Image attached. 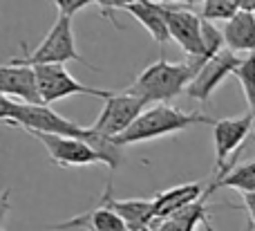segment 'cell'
<instances>
[{
    "label": "cell",
    "instance_id": "cell-1",
    "mask_svg": "<svg viewBox=\"0 0 255 231\" xmlns=\"http://www.w3.org/2000/svg\"><path fill=\"white\" fill-rule=\"evenodd\" d=\"M0 117H2L4 124L16 126V128L27 130V133H47V135L83 139L101 155L103 164L110 171L119 169V164L124 162L121 146L115 144V139L101 137L92 128H83V126L74 124L72 119H65L49 106H27V103H18L13 99L2 97L0 99Z\"/></svg>",
    "mask_w": 255,
    "mask_h": 231
},
{
    "label": "cell",
    "instance_id": "cell-2",
    "mask_svg": "<svg viewBox=\"0 0 255 231\" xmlns=\"http://www.w3.org/2000/svg\"><path fill=\"white\" fill-rule=\"evenodd\" d=\"M197 72L199 70L193 61L170 63L161 58V61L150 63L128 90L139 99H143L148 108L159 106V103H170L179 94L188 92Z\"/></svg>",
    "mask_w": 255,
    "mask_h": 231
},
{
    "label": "cell",
    "instance_id": "cell-3",
    "mask_svg": "<svg viewBox=\"0 0 255 231\" xmlns=\"http://www.w3.org/2000/svg\"><path fill=\"white\" fill-rule=\"evenodd\" d=\"M215 119L202 115V112H184L179 108L170 106V103H159V106L145 108V112L132 124V128L124 133L121 137L115 139V144L132 146V144L141 142H152V139L166 137L172 133H181L193 126H213Z\"/></svg>",
    "mask_w": 255,
    "mask_h": 231
},
{
    "label": "cell",
    "instance_id": "cell-4",
    "mask_svg": "<svg viewBox=\"0 0 255 231\" xmlns=\"http://www.w3.org/2000/svg\"><path fill=\"white\" fill-rule=\"evenodd\" d=\"M25 56L22 58H11L13 63H22V65H65L67 61H76V63H85V58L79 54L76 49V40H74V27H72V18L58 13V18L54 20V25L49 27V31L45 34V38L36 45L34 49H27V45H22Z\"/></svg>",
    "mask_w": 255,
    "mask_h": 231
},
{
    "label": "cell",
    "instance_id": "cell-5",
    "mask_svg": "<svg viewBox=\"0 0 255 231\" xmlns=\"http://www.w3.org/2000/svg\"><path fill=\"white\" fill-rule=\"evenodd\" d=\"M251 130H255V121L251 112L242 117H224V119H215L213 124V146H215V178H224L231 169H235V160H238L242 144L251 137Z\"/></svg>",
    "mask_w": 255,
    "mask_h": 231
},
{
    "label": "cell",
    "instance_id": "cell-6",
    "mask_svg": "<svg viewBox=\"0 0 255 231\" xmlns=\"http://www.w3.org/2000/svg\"><path fill=\"white\" fill-rule=\"evenodd\" d=\"M145 101L139 99L136 94H132L130 90H124V92H115L110 99L106 101L103 110L99 112L97 121H94L90 128L97 135L108 139H117L124 133L132 128L136 119L145 112Z\"/></svg>",
    "mask_w": 255,
    "mask_h": 231
},
{
    "label": "cell",
    "instance_id": "cell-7",
    "mask_svg": "<svg viewBox=\"0 0 255 231\" xmlns=\"http://www.w3.org/2000/svg\"><path fill=\"white\" fill-rule=\"evenodd\" d=\"M36 76H38L40 97H43L45 106L56 103L67 97H76V94H88V97L106 99V101L115 94L110 90H101V88H92V85L81 83L76 76H72L65 70V65H38L36 67Z\"/></svg>",
    "mask_w": 255,
    "mask_h": 231
},
{
    "label": "cell",
    "instance_id": "cell-8",
    "mask_svg": "<svg viewBox=\"0 0 255 231\" xmlns=\"http://www.w3.org/2000/svg\"><path fill=\"white\" fill-rule=\"evenodd\" d=\"M168 4V2H166ZM168 27L170 38L188 54V61L202 70L204 65V18L190 11L188 7L168 4Z\"/></svg>",
    "mask_w": 255,
    "mask_h": 231
},
{
    "label": "cell",
    "instance_id": "cell-9",
    "mask_svg": "<svg viewBox=\"0 0 255 231\" xmlns=\"http://www.w3.org/2000/svg\"><path fill=\"white\" fill-rule=\"evenodd\" d=\"M242 63H244V58H240L238 54L231 52V49L226 47L224 52H220L217 56H213L211 61L204 63L202 70L197 72V76H195V81L190 83V88L186 94L199 103H208L211 97L215 94V90L224 83L226 76L238 74Z\"/></svg>",
    "mask_w": 255,
    "mask_h": 231
},
{
    "label": "cell",
    "instance_id": "cell-10",
    "mask_svg": "<svg viewBox=\"0 0 255 231\" xmlns=\"http://www.w3.org/2000/svg\"><path fill=\"white\" fill-rule=\"evenodd\" d=\"M34 139H38L49 153L52 164L61 169H72V166H90V164H103L101 155L90 146L88 142L76 137H63V135H47V133H29Z\"/></svg>",
    "mask_w": 255,
    "mask_h": 231
},
{
    "label": "cell",
    "instance_id": "cell-11",
    "mask_svg": "<svg viewBox=\"0 0 255 231\" xmlns=\"http://www.w3.org/2000/svg\"><path fill=\"white\" fill-rule=\"evenodd\" d=\"M0 94L4 99H13L27 106H45L40 97L36 67L22 65V63L7 61L0 67Z\"/></svg>",
    "mask_w": 255,
    "mask_h": 231
},
{
    "label": "cell",
    "instance_id": "cell-12",
    "mask_svg": "<svg viewBox=\"0 0 255 231\" xmlns=\"http://www.w3.org/2000/svg\"><path fill=\"white\" fill-rule=\"evenodd\" d=\"M103 205H108L130 231H143L154 223V202L152 198H130V200H117L112 196V180L108 182L106 193L101 198Z\"/></svg>",
    "mask_w": 255,
    "mask_h": 231
},
{
    "label": "cell",
    "instance_id": "cell-13",
    "mask_svg": "<svg viewBox=\"0 0 255 231\" xmlns=\"http://www.w3.org/2000/svg\"><path fill=\"white\" fill-rule=\"evenodd\" d=\"M206 196V184L204 182H188L172 187L168 191H159L152 196L154 202V220H166L170 216L184 211L186 207L199 202Z\"/></svg>",
    "mask_w": 255,
    "mask_h": 231
},
{
    "label": "cell",
    "instance_id": "cell-14",
    "mask_svg": "<svg viewBox=\"0 0 255 231\" xmlns=\"http://www.w3.org/2000/svg\"><path fill=\"white\" fill-rule=\"evenodd\" d=\"M132 18L145 27L152 40L157 45H166L170 38V27H168V4L157 2V0H139L126 9Z\"/></svg>",
    "mask_w": 255,
    "mask_h": 231
},
{
    "label": "cell",
    "instance_id": "cell-15",
    "mask_svg": "<svg viewBox=\"0 0 255 231\" xmlns=\"http://www.w3.org/2000/svg\"><path fill=\"white\" fill-rule=\"evenodd\" d=\"M49 229L65 231V229H88V231H130L126 227V223L110 209L108 205H103L99 200L97 207H92L90 211L74 216V218L65 220V223H56Z\"/></svg>",
    "mask_w": 255,
    "mask_h": 231
},
{
    "label": "cell",
    "instance_id": "cell-16",
    "mask_svg": "<svg viewBox=\"0 0 255 231\" xmlns=\"http://www.w3.org/2000/svg\"><path fill=\"white\" fill-rule=\"evenodd\" d=\"M208 198L211 196L206 193L199 202L186 207L184 211H179V214L170 216V218H166V220H154V223L143 231H197L199 225H204L206 231H215L211 227V220H208V207H206Z\"/></svg>",
    "mask_w": 255,
    "mask_h": 231
},
{
    "label": "cell",
    "instance_id": "cell-17",
    "mask_svg": "<svg viewBox=\"0 0 255 231\" xmlns=\"http://www.w3.org/2000/svg\"><path fill=\"white\" fill-rule=\"evenodd\" d=\"M224 38L226 47L231 52L240 54L247 52L249 56L255 54V13L253 11H240L233 20L224 25Z\"/></svg>",
    "mask_w": 255,
    "mask_h": 231
},
{
    "label": "cell",
    "instance_id": "cell-18",
    "mask_svg": "<svg viewBox=\"0 0 255 231\" xmlns=\"http://www.w3.org/2000/svg\"><path fill=\"white\" fill-rule=\"evenodd\" d=\"M217 189H235V191H240L242 196L244 193H255V160L238 164L235 169H231L224 178L211 182L206 193L213 196Z\"/></svg>",
    "mask_w": 255,
    "mask_h": 231
},
{
    "label": "cell",
    "instance_id": "cell-19",
    "mask_svg": "<svg viewBox=\"0 0 255 231\" xmlns=\"http://www.w3.org/2000/svg\"><path fill=\"white\" fill-rule=\"evenodd\" d=\"M240 13L238 4L233 0H204L202 4V18L208 22H229Z\"/></svg>",
    "mask_w": 255,
    "mask_h": 231
},
{
    "label": "cell",
    "instance_id": "cell-20",
    "mask_svg": "<svg viewBox=\"0 0 255 231\" xmlns=\"http://www.w3.org/2000/svg\"><path fill=\"white\" fill-rule=\"evenodd\" d=\"M235 79H238L240 85H242L244 99H247V103H249V112H251V117L255 121V54L244 58V63L238 70Z\"/></svg>",
    "mask_w": 255,
    "mask_h": 231
},
{
    "label": "cell",
    "instance_id": "cell-21",
    "mask_svg": "<svg viewBox=\"0 0 255 231\" xmlns=\"http://www.w3.org/2000/svg\"><path fill=\"white\" fill-rule=\"evenodd\" d=\"M134 2H139V0H97V4L101 7V13L117 27V29H121L119 20H117V11H119V9H124L126 11V9L130 7V4H134Z\"/></svg>",
    "mask_w": 255,
    "mask_h": 231
},
{
    "label": "cell",
    "instance_id": "cell-22",
    "mask_svg": "<svg viewBox=\"0 0 255 231\" xmlns=\"http://www.w3.org/2000/svg\"><path fill=\"white\" fill-rule=\"evenodd\" d=\"M54 4L58 7V13L63 16H74L81 9H85L88 4H97V0H54Z\"/></svg>",
    "mask_w": 255,
    "mask_h": 231
},
{
    "label": "cell",
    "instance_id": "cell-23",
    "mask_svg": "<svg viewBox=\"0 0 255 231\" xmlns=\"http://www.w3.org/2000/svg\"><path fill=\"white\" fill-rule=\"evenodd\" d=\"M242 202H244V209H247V214H249V223H251L253 229H255V193H244Z\"/></svg>",
    "mask_w": 255,
    "mask_h": 231
},
{
    "label": "cell",
    "instance_id": "cell-24",
    "mask_svg": "<svg viewBox=\"0 0 255 231\" xmlns=\"http://www.w3.org/2000/svg\"><path fill=\"white\" fill-rule=\"evenodd\" d=\"M240 11H253L255 13V0H233Z\"/></svg>",
    "mask_w": 255,
    "mask_h": 231
},
{
    "label": "cell",
    "instance_id": "cell-25",
    "mask_svg": "<svg viewBox=\"0 0 255 231\" xmlns=\"http://www.w3.org/2000/svg\"><path fill=\"white\" fill-rule=\"evenodd\" d=\"M170 2H175L177 7H193V4H197V2L204 4V0H170Z\"/></svg>",
    "mask_w": 255,
    "mask_h": 231
},
{
    "label": "cell",
    "instance_id": "cell-26",
    "mask_svg": "<svg viewBox=\"0 0 255 231\" xmlns=\"http://www.w3.org/2000/svg\"><path fill=\"white\" fill-rule=\"evenodd\" d=\"M244 231H255V229H253V225L249 223V225H247V229H244Z\"/></svg>",
    "mask_w": 255,
    "mask_h": 231
},
{
    "label": "cell",
    "instance_id": "cell-27",
    "mask_svg": "<svg viewBox=\"0 0 255 231\" xmlns=\"http://www.w3.org/2000/svg\"><path fill=\"white\" fill-rule=\"evenodd\" d=\"M157 2H166V0H157Z\"/></svg>",
    "mask_w": 255,
    "mask_h": 231
}]
</instances>
